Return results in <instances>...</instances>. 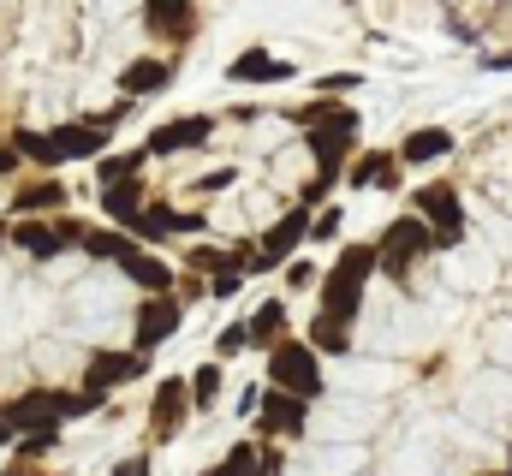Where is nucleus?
I'll list each match as a JSON object with an SVG mask.
<instances>
[{"label": "nucleus", "instance_id": "nucleus-24", "mask_svg": "<svg viewBox=\"0 0 512 476\" xmlns=\"http://www.w3.org/2000/svg\"><path fill=\"white\" fill-rule=\"evenodd\" d=\"M245 328H251V346H256V352H274V346L286 340V298L256 304L251 316H245Z\"/></svg>", "mask_w": 512, "mask_h": 476}, {"label": "nucleus", "instance_id": "nucleus-26", "mask_svg": "<svg viewBox=\"0 0 512 476\" xmlns=\"http://www.w3.org/2000/svg\"><path fill=\"white\" fill-rule=\"evenodd\" d=\"M78 250H84V256H96V262H120V256L131 250V238H126V227H84Z\"/></svg>", "mask_w": 512, "mask_h": 476}, {"label": "nucleus", "instance_id": "nucleus-44", "mask_svg": "<svg viewBox=\"0 0 512 476\" xmlns=\"http://www.w3.org/2000/svg\"><path fill=\"white\" fill-rule=\"evenodd\" d=\"M0 476H42V471H36V465H24V459H12V465H6Z\"/></svg>", "mask_w": 512, "mask_h": 476}, {"label": "nucleus", "instance_id": "nucleus-30", "mask_svg": "<svg viewBox=\"0 0 512 476\" xmlns=\"http://www.w3.org/2000/svg\"><path fill=\"white\" fill-rule=\"evenodd\" d=\"M340 227H346V215H340L334 203H328V209H316V215H310V244H334Z\"/></svg>", "mask_w": 512, "mask_h": 476}, {"label": "nucleus", "instance_id": "nucleus-15", "mask_svg": "<svg viewBox=\"0 0 512 476\" xmlns=\"http://www.w3.org/2000/svg\"><path fill=\"white\" fill-rule=\"evenodd\" d=\"M310 215H316V209H304V203H298V209H286V215L262 233V262H268V268H280L298 244H310Z\"/></svg>", "mask_w": 512, "mask_h": 476}, {"label": "nucleus", "instance_id": "nucleus-6", "mask_svg": "<svg viewBox=\"0 0 512 476\" xmlns=\"http://www.w3.org/2000/svg\"><path fill=\"white\" fill-rule=\"evenodd\" d=\"M179 328H185V304H179V292H155V298H137L131 352H155V346H167Z\"/></svg>", "mask_w": 512, "mask_h": 476}, {"label": "nucleus", "instance_id": "nucleus-7", "mask_svg": "<svg viewBox=\"0 0 512 476\" xmlns=\"http://www.w3.org/2000/svg\"><path fill=\"white\" fill-rule=\"evenodd\" d=\"M251 429L262 441H292V435H304V429H310V399H298V393H286V387H262V405H256Z\"/></svg>", "mask_w": 512, "mask_h": 476}, {"label": "nucleus", "instance_id": "nucleus-49", "mask_svg": "<svg viewBox=\"0 0 512 476\" xmlns=\"http://www.w3.org/2000/svg\"><path fill=\"white\" fill-rule=\"evenodd\" d=\"M346 6H352V0H346Z\"/></svg>", "mask_w": 512, "mask_h": 476}, {"label": "nucleus", "instance_id": "nucleus-36", "mask_svg": "<svg viewBox=\"0 0 512 476\" xmlns=\"http://www.w3.org/2000/svg\"><path fill=\"white\" fill-rule=\"evenodd\" d=\"M227 465L239 476H256V441H239V447H227Z\"/></svg>", "mask_w": 512, "mask_h": 476}, {"label": "nucleus", "instance_id": "nucleus-46", "mask_svg": "<svg viewBox=\"0 0 512 476\" xmlns=\"http://www.w3.org/2000/svg\"><path fill=\"white\" fill-rule=\"evenodd\" d=\"M6 238H12V221H0V244H6Z\"/></svg>", "mask_w": 512, "mask_h": 476}, {"label": "nucleus", "instance_id": "nucleus-39", "mask_svg": "<svg viewBox=\"0 0 512 476\" xmlns=\"http://www.w3.org/2000/svg\"><path fill=\"white\" fill-rule=\"evenodd\" d=\"M203 292H209V286H203V280H197V274H185V280H179V304H197V298H203Z\"/></svg>", "mask_w": 512, "mask_h": 476}, {"label": "nucleus", "instance_id": "nucleus-5", "mask_svg": "<svg viewBox=\"0 0 512 476\" xmlns=\"http://www.w3.org/2000/svg\"><path fill=\"white\" fill-rule=\"evenodd\" d=\"M411 209L435 227V250H453V244H465V203H459V191L453 185H417L411 191Z\"/></svg>", "mask_w": 512, "mask_h": 476}, {"label": "nucleus", "instance_id": "nucleus-35", "mask_svg": "<svg viewBox=\"0 0 512 476\" xmlns=\"http://www.w3.org/2000/svg\"><path fill=\"white\" fill-rule=\"evenodd\" d=\"M364 78L358 72H328V78H316V96H340V90H358Z\"/></svg>", "mask_w": 512, "mask_h": 476}, {"label": "nucleus", "instance_id": "nucleus-16", "mask_svg": "<svg viewBox=\"0 0 512 476\" xmlns=\"http://www.w3.org/2000/svg\"><path fill=\"white\" fill-rule=\"evenodd\" d=\"M143 24H149V36H161V42H191L197 6H191V0H143Z\"/></svg>", "mask_w": 512, "mask_h": 476}, {"label": "nucleus", "instance_id": "nucleus-42", "mask_svg": "<svg viewBox=\"0 0 512 476\" xmlns=\"http://www.w3.org/2000/svg\"><path fill=\"white\" fill-rule=\"evenodd\" d=\"M18 161H24V155H18V149H12V143H0V179H6V173H12V167H18Z\"/></svg>", "mask_w": 512, "mask_h": 476}, {"label": "nucleus", "instance_id": "nucleus-1", "mask_svg": "<svg viewBox=\"0 0 512 476\" xmlns=\"http://www.w3.org/2000/svg\"><path fill=\"white\" fill-rule=\"evenodd\" d=\"M370 274H376V238H370V244H346V250L334 256V268L322 274V286H316V292H322V310L340 316V322H358Z\"/></svg>", "mask_w": 512, "mask_h": 476}, {"label": "nucleus", "instance_id": "nucleus-11", "mask_svg": "<svg viewBox=\"0 0 512 476\" xmlns=\"http://www.w3.org/2000/svg\"><path fill=\"white\" fill-rule=\"evenodd\" d=\"M149 375V352H90V369H84V387H102V393H114V387H126V381H143Z\"/></svg>", "mask_w": 512, "mask_h": 476}, {"label": "nucleus", "instance_id": "nucleus-8", "mask_svg": "<svg viewBox=\"0 0 512 476\" xmlns=\"http://www.w3.org/2000/svg\"><path fill=\"white\" fill-rule=\"evenodd\" d=\"M191 411H197V399H191V375H161L155 393H149V429H155V441L185 435Z\"/></svg>", "mask_w": 512, "mask_h": 476}, {"label": "nucleus", "instance_id": "nucleus-31", "mask_svg": "<svg viewBox=\"0 0 512 476\" xmlns=\"http://www.w3.org/2000/svg\"><path fill=\"white\" fill-rule=\"evenodd\" d=\"M245 346H251V328H245V322H227V328L215 334V357H239Z\"/></svg>", "mask_w": 512, "mask_h": 476}, {"label": "nucleus", "instance_id": "nucleus-28", "mask_svg": "<svg viewBox=\"0 0 512 476\" xmlns=\"http://www.w3.org/2000/svg\"><path fill=\"white\" fill-rule=\"evenodd\" d=\"M221 381H227V375H221V357H209V363L191 369V399H197V411H209V405L221 399Z\"/></svg>", "mask_w": 512, "mask_h": 476}, {"label": "nucleus", "instance_id": "nucleus-43", "mask_svg": "<svg viewBox=\"0 0 512 476\" xmlns=\"http://www.w3.org/2000/svg\"><path fill=\"white\" fill-rule=\"evenodd\" d=\"M12 441H18V429L6 423V405H0V447H12Z\"/></svg>", "mask_w": 512, "mask_h": 476}, {"label": "nucleus", "instance_id": "nucleus-19", "mask_svg": "<svg viewBox=\"0 0 512 476\" xmlns=\"http://www.w3.org/2000/svg\"><path fill=\"white\" fill-rule=\"evenodd\" d=\"M12 244H18L24 256H42V262H48V256H60V250H72L66 233H60L48 215H24V221H12Z\"/></svg>", "mask_w": 512, "mask_h": 476}, {"label": "nucleus", "instance_id": "nucleus-23", "mask_svg": "<svg viewBox=\"0 0 512 476\" xmlns=\"http://www.w3.org/2000/svg\"><path fill=\"white\" fill-rule=\"evenodd\" d=\"M167 84H173V66H167V60H131L126 72H120V96H131V102L161 96Z\"/></svg>", "mask_w": 512, "mask_h": 476}, {"label": "nucleus", "instance_id": "nucleus-48", "mask_svg": "<svg viewBox=\"0 0 512 476\" xmlns=\"http://www.w3.org/2000/svg\"><path fill=\"white\" fill-rule=\"evenodd\" d=\"M507 476H512V453H507Z\"/></svg>", "mask_w": 512, "mask_h": 476}, {"label": "nucleus", "instance_id": "nucleus-18", "mask_svg": "<svg viewBox=\"0 0 512 476\" xmlns=\"http://www.w3.org/2000/svg\"><path fill=\"white\" fill-rule=\"evenodd\" d=\"M399 155H387V149H364V155H352V167H346V185L352 191H399Z\"/></svg>", "mask_w": 512, "mask_h": 476}, {"label": "nucleus", "instance_id": "nucleus-45", "mask_svg": "<svg viewBox=\"0 0 512 476\" xmlns=\"http://www.w3.org/2000/svg\"><path fill=\"white\" fill-rule=\"evenodd\" d=\"M203 476H239V471H233V465L221 459V465H209V471H203Z\"/></svg>", "mask_w": 512, "mask_h": 476}, {"label": "nucleus", "instance_id": "nucleus-40", "mask_svg": "<svg viewBox=\"0 0 512 476\" xmlns=\"http://www.w3.org/2000/svg\"><path fill=\"white\" fill-rule=\"evenodd\" d=\"M477 66H483V72H512V48H507V54H483Z\"/></svg>", "mask_w": 512, "mask_h": 476}, {"label": "nucleus", "instance_id": "nucleus-2", "mask_svg": "<svg viewBox=\"0 0 512 476\" xmlns=\"http://www.w3.org/2000/svg\"><path fill=\"white\" fill-rule=\"evenodd\" d=\"M304 149H310V161H316V179H322V185H340L346 167H352V149H358V114H352V108H334L328 125H310V131H304Z\"/></svg>", "mask_w": 512, "mask_h": 476}, {"label": "nucleus", "instance_id": "nucleus-37", "mask_svg": "<svg viewBox=\"0 0 512 476\" xmlns=\"http://www.w3.org/2000/svg\"><path fill=\"white\" fill-rule=\"evenodd\" d=\"M239 286H245V268H227V274H215V280H209V298H233Z\"/></svg>", "mask_w": 512, "mask_h": 476}, {"label": "nucleus", "instance_id": "nucleus-32", "mask_svg": "<svg viewBox=\"0 0 512 476\" xmlns=\"http://www.w3.org/2000/svg\"><path fill=\"white\" fill-rule=\"evenodd\" d=\"M54 441H60V435H18V441H12V453H18L24 465H36V459H42Z\"/></svg>", "mask_w": 512, "mask_h": 476}, {"label": "nucleus", "instance_id": "nucleus-9", "mask_svg": "<svg viewBox=\"0 0 512 476\" xmlns=\"http://www.w3.org/2000/svg\"><path fill=\"white\" fill-rule=\"evenodd\" d=\"M108 119H78V125H54L48 131V143H54V155H60V167L66 161H102L108 155Z\"/></svg>", "mask_w": 512, "mask_h": 476}, {"label": "nucleus", "instance_id": "nucleus-14", "mask_svg": "<svg viewBox=\"0 0 512 476\" xmlns=\"http://www.w3.org/2000/svg\"><path fill=\"white\" fill-rule=\"evenodd\" d=\"M203 227H209L203 215H185V209H167V203H149V209L137 215V227H131V238H137V244H161V238L203 233Z\"/></svg>", "mask_w": 512, "mask_h": 476}, {"label": "nucleus", "instance_id": "nucleus-13", "mask_svg": "<svg viewBox=\"0 0 512 476\" xmlns=\"http://www.w3.org/2000/svg\"><path fill=\"white\" fill-rule=\"evenodd\" d=\"M6 423H12L18 435H60V429H66V423L54 417V405H48V387H30V393L6 399Z\"/></svg>", "mask_w": 512, "mask_h": 476}, {"label": "nucleus", "instance_id": "nucleus-17", "mask_svg": "<svg viewBox=\"0 0 512 476\" xmlns=\"http://www.w3.org/2000/svg\"><path fill=\"white\" fill-rule=\"evenodd\" d=\"M66 203H72V191H66L54 173H42V179H30V185L12 191V215H18V221H24V215H66Z\"/></svg>", "mask_w": 512, "mask_h": 476}, {"label": "nucleus", "instance_id": "nucleus-33", "mask_svg": "<svg viewBox=\"0 0 512 476\" xmlns=\"http://www.w3.org/2000/svg\"><path fill=\"white\" fill-rule=\"evenodd\" d=\"M256 476H286V453H280L274 441H262V447H256Z\"/></svg>", "mask_w": 512, "mask_h": 476}, {"label": "nucleus", "instance_id": "nucleus-25", "mask_svg": "<svg viewBox=\"0 0 512 476\" xmlns=\"http://www.w3.org/2000/svg\"><path fill=\"white\" fill-rule=\"evenodd\" d=\"M310 346L328 357H346L352 352V322H340V316H328V310H316L310 316Z\"/></svg>", "mask_w": 512, "mask_h": 476}, {"label": "nucleus", "instance_id": "nucleus-20", "mask_svg": "<svg viewBox=\"0 0 512 476\" xmlns=\"http://www.w3.org/2000/svg\"><path fill=\"white\" fill-rule=\"evenodd\" d=\"M149 209V197H143V179H120V185H102V215H108V227H137V215Z\"/></svg>", "mask_w": 512, "mask_h": 476}, {"label": "nucleus", "instance_id": "nucleus-47", "mask_svg": "<svg viewBox=\"0 0 512 476\" xmlns=\"http://www.w3.org/2000/svg\"><path fill=\"white\" fill-rule=\"evenodd\" d=\"M477 476H507V471H477Z\"/></svg>", "mask_w": 512, "mask_h": 476}, {"label": "nucleus", "instance_id": "nucleus-29", "mask_svg": "<svg viewBox=\"0 0 512 476\" xmlns=\"http://www.w3.org/2000/svg\"><path fill=\"white\" fill-rule=\"evenodd\" d=\"M185 268H191V274H209V280H215V274H227V268H239V262H233V250L197 244V250H185Z\"/></svg>", "mask_w": 512, "mask_h": 476}, {"label": "nucleus", "instance_id": "nucleus-21", "mask_svg": "<svg viewBox=\"0 0 512 476\" xmlns=\"http://www.w3.org/2000/svg\"><path fill=\"white\" fill-rule=\"evenodd\" d=\"M286 78H292V66L274 60L268 48H245V54L227 66V84H286Z\"/></svg>", "mask_w": 512, "mask_h": 476}, {"label": "nucleus", "instance_id": "nucleus-38", "mask_svg": "<svg viewBox=\"0 0 512 476\" xmlns=\"http://www.w3.org/2000/svg\"><path fill=\"white\" fill-rule=\"evenodd\" d=\"M114 476H149V453H131V459H120V465H114Z\"/></svg>", "mask_w": 512, "mask_h": 476}, {"label": "nucleus", "instance_id": "nucleus-41", "mask_svg": "<svg viewBox=\"0 0 512 476\" xmlns=\"http://www.w3.org/2000/svg\"><path fill=\"white\" fill-rule=\"evenodd\" d=\"M221 185H233V167H221V173H209V179H203L197 191H221Z\"/></svg>", "mask_w": 512, "mask_h": 476}, {"label": "nucleus", "instance_id": "nucleus-4", "mask_svg": "<svg viewBox=\"0 0 512 476\" xmlns=\"http://www.w3.org/2000/svg\"><path fill=\"white\" fill-rule=\"evenodd\" d=\"M429 250H435V227L411 209V215L387 221L382 238H376V274H387V280H405V274H411V262H417V256H429Z\"/></svg>", "mask_w": 512, "mask_h": 476}, {"label": "nucleus", "instance_id": "nucleus-34", "mask_svg": "<svg viewBox=\"0 0 512 476\" xmlns=\"http://www.w3.org/2000/svg\"><path fill=\"white\" fill-rule=\"evenodd\" d=\"M316 286H322V274H316L310 262H292V268H286V292H316Z\"/></svg>", "mask_w": 512, "mask_h": 476}, {"label": "nucleus", "instance_id": "nucleus-12", "mask_svg": "<svg viewBox=\"0 0 512 476\" xmlns=\"http://www.w3.org/2000/svg\"><path fill=\"white\" fill-rule=\"evenodd\" d=\"M120 274H126L143 298H155V292H179V268H167L161 256H149L137 238H131V250L120 256Z\"/></svg>", "mask_w": 512, "mask_h": 476}, {"label": "nucleus", "instance_id": "nucleus-27", "mask_svg": "<svg viewBox=\"0 0 512 476\" xmlns=\"http://www.w3.org/2000/svg\"><path fill=\"white\" fill-rule=\"evenodd\" d=\"M143 167H149V149H120V155H102V161H96V185L143 179Z\"/></svg>", "mask_w": 512, "mask_h": 476}, {"label": "nucleus", "instance_id": "nucleus-3", "mask_svg": "<svg viewBox=\"0 0 512 476\" xmlns=\"http://www.w3.org/2000/svg\"><path fill=\"white\" fill-rule=\"evenodd\" d=\"M268 387H286V393H298V399H322L328 393V375H322V352L310 346V340H280L274 352H268Z\"/></svg>", "mask_w": 512, "mask_h": 476}, {"label": "nucleus", "instance_id": "nucleus-10", "mask_svg": "<svg viewBox=\"0 0 512 476\" xmlns=\"http://www.w3.org/2000/svg\"><path fill=\"white\" fill-rule=\"evenodd\" d=\"M215 137V114H185V119H167L149 131V155H185V149H203Z\"/></svg>", "mask_w": 512, "mask_h": 476}, {"label": "nucleus", "instance_id": "nucleus-22", "mask_svg": "<svg viewBox=\"0 0 512 476\" xmlns=\"http://www.w3.org/2000/svg\"><path fill=\"white\" fill-rule=\"evenodd\" d=\"M441 155H453V131H447V125H417V131L399 143V161H405V167H429V161H441Z\"/></svg>", "mask_w": 512, "mask_h": 476}]
</instances>
